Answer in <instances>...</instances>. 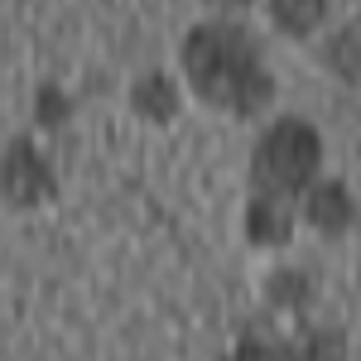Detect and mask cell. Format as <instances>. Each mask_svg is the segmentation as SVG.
Wrapping results in <instances>:
<instances>
[{
  "label": "cell",
  "instance_id": "cell-10",
  "mask_svg": "<svg viewBox=\"0 0 361 361\" xmlns=\"http://www.w3.org/2000/svg\"><path fill=\"white\" fill-rule=\"evenodd\" d=\"M323 68L337 82H361V25H347L323 39Z\"/></svg>",
  "mask_w": 361,
  "mask_h": 361
},
{
  "label": "cell",
  "instance_id": "cell-8",
  "mask_svg": "<svg viewBox=\"0 0 361 361\" xmlns=\"http://www.w3.org/2000/svg\"><path fill=\"white\" fill-rule=\"evenodd\" d=\"M265 304L275 313H284V318H304L308 308L318 304V279L308 270H299V265H279L265 279Z\"/></svg>",
  "mask_w": 361,
  "mask_h": 361
},
{
  "label": "cell",
  "instance_id": "cell-1",
  "mask_svg": "<svg viewBox=\"0 0 361 361\" xmlns=\"http://www.w3.org/2000/svg\"><path fill=\"white\" fill-rule=\"evenodd\" d=\"M178 63L188 92L231 121H255L275 102V73L265 63V44L236 15L197 20L178 44Z\"/></svg>",
  "mask_w": 361,
  "mask_h": 361
},
{
  "label": "cell",
  "instance_id": "cell-11",
  "mask_svg": "<svg viewBox=\"0 0 361 361\" xmlns=\"http://www.w3.org/2000/svg\"><path fill=\"white\" fill-rule=\"evenodd\" d=\"M68 116H73V97H68L58 82H44L39 92H34V121H39L44 130L68 126Z\"/></svg>",
  "mask_w": 361,
  "mask_h": 361
},
{
  "label": "cell",
  "instance_id": "cell-5",
  "mask_svg": "<svg viewBox=\"0 0 361 361\" xmlns=\"http://www.w3.org/2000/svg\"><path fill=\"white\" fill-rule=\"evenodd\" d=\"M299 217L318 236H347L352 222H357V197L342 178H313L299 197Z\"/></svg>",
  "mask_w": 361,
  "mask_h": 361
},
{
  "label": "cell",
  "instance_id": "cell-6",
  "mask_svg": "<svg viewBox=\"0 0 361 361\" xmlns=\"http://www.w3.org/2000/svg\"><path fill=\"white\" fill-rule=\"evenodd\" d=\"M294 217H299L294 202L250 193L246 197V217H241V231H246V241L255 250H284L289 241H294Z\"/></svg>",
  "mask_w": 361,
  "mask_h": 361
},
{
  "label": "cell",
  "instance_id": "cell-4",
  "mask_svg": "<svg viewBox=\"0 0 361 361\" xmlns=\"http://www.w3.org/2000/svg\"><path fill=\"white\" fill-rule=\"evenodd\" d=\"M0 202L15 212H34L58 202V173L44 159L34 135H10L0 149Z\"/></svg>",
  "mask_w": 361,
  "mask_h": 361
},
{
  "label": "cell",
  "instance_id": "cell-7",
  "mask_svg": "<svg viewBox=\"0 0 361 361\" xmlns=\"http://www.w3.org/2000/svg\"><path fill=\"white\" fill-rule=\"evenodd\" d=\"M126 106H130V116H140L145 126H169V121L178 116V106H183V92H178V82L169 78L164 68H145V73L130 78Z\"/></svg>",
  "mask_w": 361,
  "mask_h": 361
},
{
  "label": "cell",
  "instance_id": "cell-9",
  "mask_svg": "<svg viewBox=\"0 0 361 361\" xmlns=\"http://www.w3.org/2000/svg\"><path fill=\"white\" fill-rule=\"evenodd\" d=\"M265 15L289 39H313L328 25V0H265Z\"/></svg>",
  "mask_w": 361,
  "mask_h": 361
},
{
  "label": "cell",
  "instance_id": "cell-3",
  "mask_svg": "<svg viewBox=\"0 0 361 361\" xmlns=\"http://www.w3.org/2000/svg\"><path fill=\"white\" fill-rule=\"evenodd\" d=\"M217 361H347V333L328 323H299L294 333H279L270 323H241L231 352Z\"/></svg>",
  "mask_w": 361,
  "mask_h": 361
},
{
  "label": "cell",
  "instance_id": "cell-2",
  "mask_svg": "<svg viewBox=\"0 0 361 361\" xmlns=\"http://www.w3.org/2000/svg\"><path fill=\"white\" fill-rule=\"evenodd\" d=\"M318 169H323V135H318V126H308L304 116H279L250 145L246 183H250V193L279 197V202L299 207V197L318 178Z\"/></svg>",
  "mask_w": 361,
  "mask_h": 361
},
{
  "label": "cell",
  "instance_id": "cell-12",
  "mask_svg": "<svg viewBox=\"0 0 361 361\" xmlns=\"http://www.w3.org/2000/svg\"><path fill=\"white\" fill-rule=\"evenodd\" d=\"M202 5H212V10H222V15H241V10H250L255 0H202Z\"/></svg>",
  "mask_w": 361,
  "mask_h": 361
}]
</instances>
